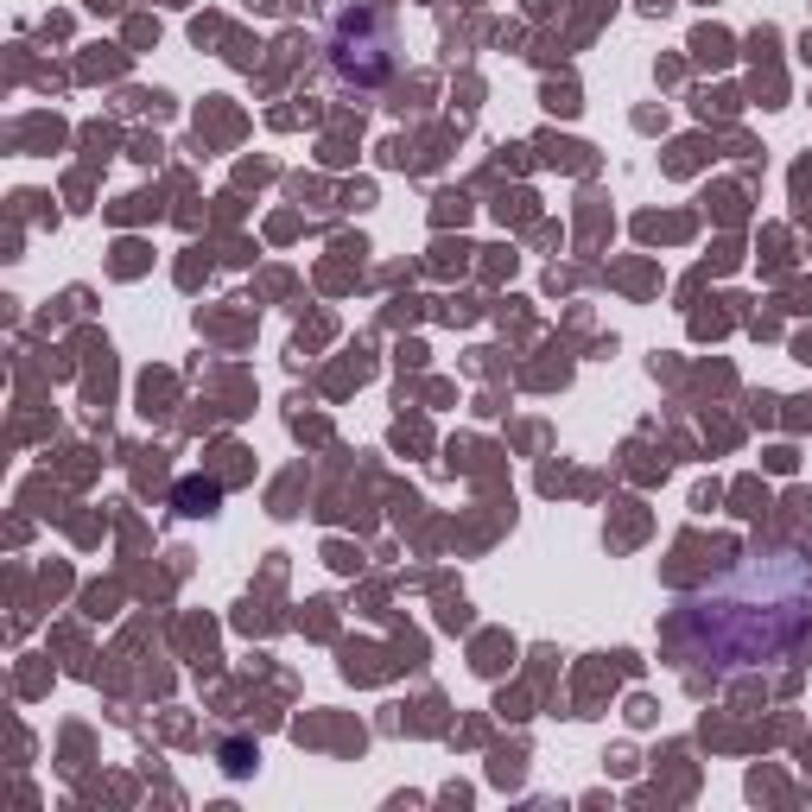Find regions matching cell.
<instances>
[{"label": "cell", "instance_id": "1", "mask_svg": "<svg viewBox=\"0 0 812 812\" xmlns=\"http://www.w3.org/2000/svg\"><path fill=\"white\" fill-rule=\"evenodd\" d=\"M178 502L191 508V514H203V508H216V483H184V489H178Z\"/></svg>", "mask_w": 812, "mask_h": 812}]
</instances>
